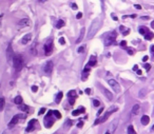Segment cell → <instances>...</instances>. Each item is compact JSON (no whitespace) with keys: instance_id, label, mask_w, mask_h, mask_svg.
I'll use <instances>...</instances> for the list:
<instances>
[{"instance_id":"obj_42","label":"cell","mask_w":154,"mask_h":134,"mask_svg":"<svg viewBox=\"0 0 154 134\" xmlns=\"http://www.w3.org/2000/svg\"><path fill=\"white\" fill-rule=\"evenodd\" d=\"M84 92H86L87 94H91V89H89V88H88V89H86V91H84Z\"/></svg>"},{"instance_id":"obj_44","label":"cell","mask_w":154,"mask_h":134,"mask_svg":"<svg viewBox=\"0 0 154 134\" xmlns=\"http://www.w3.org/2000/svg\"><path fill=\"white\" fill-rule=\"evenodd\" d=\"M134 8H136L137 10H140V9H142V6H138V4H135V6H134Z\"/></svg>"},{"instance_id":"obj_29","label":"cell","mask_w":154,"mask_h":134,"mask_svg":"<svg viewBox=\"0 0 154 134\" xmlns=\"http://www.w3.org/2000/svg\"><path fill=\"white\" fill-rule=\"evenodd\" d=\"M93 105H94V107H98V106L100 105V102H99L97 99H94V100H93Z\"/></svg>"},{"instance_id":"obj_17","label":"cell","mask_w":154,"mask_h":134,"mask_svg":"<svg viewBox=\"0 0 154 134\" xmlns=\"http://www.w3.org/2000/svg\"><path fill=\"white\" fill-rule=\"evenodd\" d=\"M22 102H23V99H22V97H21L20 95H18V96H16L14 98V102L16 105H21Z\"/></svg>"},{"instance_id":"obj_5","label":"cell","mask_w":154,"mask_h":134,"mask_svg":"<svg viewBox=\"0 0 154 134\" xmlns=\"http://www.w3.org/2000/svg\"><path fill=\"white\" fill-rule=\"evenodd\" d=\"M52 70H53V62L51 60L47 61L44 67V72L46 74H48V75H50V74L52 73Z\"/></svg>"},{"instance_id":"obj_1","label":"cell","mask_w":154,"mask_h":134,"mask_svg":"<svg viewBox=\"0 0 154 134\" xmlns=\"http://www.w3.org/2000/svg\"><path fill=\"white\" fill-rule=\"evenodd\" d=\"M99 26H100V20H99L98 18H96V19H94L92 21V23H91L90 30H89V33H88V36H87L88 39H91L92 37L95 36V34L97 33V31L99 29Z\"/></svg>"},{"instance_id":"obj_15","label":"cell","mask_w":154,"mask_h":134,"mask_svg":"<svg viewBox=\"0 0 154 134\" xmlns=\"http://www.w3.org/2000/svg\"><path fill=\"white\" fill-rule=\"evenodd\" d=\"M96 62H97V61H96L95 56H91L90 60H89V62H88V66H89V67H94V66L96 64Z\"/></svg>"},{"instance_id":"obj_11","label":"cell","mask_w":154,"mask_h":134,"mask_svg":"<svg viewBox=\"0 0 154 134\" xmlns=\"http://www.w3.org/2000/svg\"><path fill=\"white\" fill-rule=\"evenodd\" d=\"M31 39H32V35L31 34H26V36H24L22 39H21V44H28L31 41Z\"/></svg>"},{"instance_id":"obj_48","label":"cell","mask_w":154,"mask_h":134,"mask_svg":"<svg viewBox=\"0 0 154 134\" xmlns=\"http://www.w3.org/2000/svg\"><path fill=\"white\" fill-rule=\"evenodd\" d=\"M151 26H152V28H153V29H154V20L151 22Z\"/></svg>"},{"instance_id":"obj_32","label":"cell","mask_w":154,"mask_h":134,"mask_svg":"<svg viewBox=\"0 0 154 134\" xmlns=\"http://www.w3.org/2000/svg\"><path fill=\"white\" fill-rule=\"evenodd\" d=\"M59 42H60V44H66V40H64V37H60V39H59Z\"/></svg>"},{"instance_id":"obj_49","label":"cell","mask_w":154,"mask_h":134,"mask_svg":"<svg viewBox=\"0 0 154 134\" xmlns=\"http://www.w3.org/2000/svg\"><path fill=\"white\" fill-rule=\"evenodd\" d=\"M106 134H111V132H110V131H109V130H108V131H107V132H106Z\"/></svg>"},{"instance_id":"obj_21","label":"cell","mask_w":154,"mask_h":134,"mask_svg":"<svg viewBox=\"0 0 154 134\" xmlns=\"http://www.w3.org/2000/svg\"><path fill=\"white\" fill-rule=\"evenodd\" d=\"M29 109L30 108L26 105H22V104H21V105H19V110L23 111V112H26V113H28V112H29Z\"/></svg>"},{"instance_id":"obj_8","label":"cell","mask_w":154,"mask_h":134,"mask_svg":"<svg viewBox=\"0 0 154 134\" xmlns=\"http://www.w3.org/2000/svg\"><path fill=\"white\" fill-rule=\"evenodd\" d=\"M18 26H20V28H24V26H31V20H30L29 18H23V19L19 20V22H18Z\"/></svg>"},{"instance_id":"obj_7","label":"cell","mask_w":154,"mask_h":134,"mask_svg":"<svg viewBox=\"0 0 154 134\" xmlns=\"http://www.w3.org/2000/svg\"><path fill=\"white\" fill-rule=\"evenodd\" d=\"M52 50H53V44H52V41L50 40L44 44V54L47 56L51 55L52 54Z\"/></svg>"},{"instance_id":"obj_16","label":"cell","mask_w":154,"mask_h":134,"mask_svg":"<svg viewBox=\"0 0 154 134\" xmlns=\"http://www.w3.org/2000/svg\"><path fill=\"white\" fill-rule=\"evenodd\" d=\"M139 105H134L133 108H132V114L133 115H136V114H138V112H139Z\"/></svg>"},{"instance_id":"obj_35","label":"cell","mask_w":154,"mask_h":134,"mask_svg":"<svg viewBox=\"0 0 154 134\" xmlns=\"http://www.w3.org/2000/svg\"><path fill=\"white\" fill-rule=\"evenodd\" d=\"M82 126H84V122H79L78 124H77V127H78V128H82Z\"/></svg>"},{"instance_id":"obj_39","label":"cell","mask_w":154,"mask_h":134,"mask_svg":"<svg viewBox=\"0 0 154 134\" xmlns=\"http://www.w3.org/2000/svg\"><path fill=\"white\" fill-rule=\"evenodd\" d=\"M102 112H104V108H100V110H99L98 112H97V115L99 116V115H100V114H102Z\"/></svg>"},{"instance_id":"obj_30","label":"cell","mask_w":154,"mask_h":134,"mask_svg":"<svg viewBox=\"0 0 154 134\" xmlns=\"http://www.w3.org/2000/svg\"><path fill=\"white\" fill-rule=\"evenodd\" d=\"M46 111H47V109H46V108H41V109H40V111L38 112V115H41V114H44V112H46Z\"/></svg>"},{"instance_id":"obj_47","label":"cell","mask_w":154,"mask_h":134,"mask_svg":"<svg viewBox=\"0 0 154 134\" xmlns=\"http://www.w3.org/2000/svg\"><path fill=\"white\" fill-rule=\"evenodd\" d=\"M151 52L154 53V46H152V47H151Z\"/></svg>"},{"instance_id":"obj_24","label":"cell","mask_w":154,"mask_h":134,"mask_svg":"<svg viewBox=\"0 0 154 134\" xmlns=\"http://www.w3.org/2000/svg\"><path fill=\"white\" fill-rule=\"evenodd\" d=\"M62 96H64V94H62V92H59L58 95L56 96V100H55V102H57V104H59V102H61V99H62Z\"/></svg>"},{"instance_id":"obj_10","label":"cell","mask_w":154,"mask_h":134,"mask_svg":"<svg viewBox=\"0 0 154 134\" xmlns=\"http://www.w3.org/2000/svg\"><path fill=\"white\" fill-rule=\"evenodd\" d=\"M35 122H36V119H32V120H30V122H29V125H28V128L26 129V132H31V131H33L34 130V125H35Z\"/></svg>"},{"instance_id":"obj_43","label":"cell","mask_w":154,"mask_h":134,"mask_svg":"<svg viewBox=\"0 0 154 134\" xmlns=\"http://www.w3.org/2000/svg\"><path fill=\"white\" fill-rule=\"evenodd\" d=\"M148 59H149V57H148V56H145V57L142 58V61H144V62H146V61L148 60Z\"/></svg>"},{"instance_id":"obj_27","label":"cell","mask_w":154,"mask_h":134,"mask_svg":"<svg viewBox=\"0 0 154 134\" xmlns=\"http://www.w3.org/2000/svg\"><path fill=\"white\" fill-rule=\"evenodd\" d=\"M53 114L55 115L56 118H58V119H60V118H61V113H60V112H58L57 110H54V111H53Z\"/></svg>"},{"instance_id":"obj_36","label":"cell","mask_w":154,"mask_h":134,"mask_svg":"<svg viewBox=\"0 0 154 134\" xmlns=\"http://www.w3.org/2000/svg\"><path fill=\"white\" fill-rule=\"evenodd\" d=\"M84 51V47H80L78 49V53H82Z\"/></svg>"},{"instance_id":"obj_18","label":"cell","mask_w":154,"mask_h":134,"mask_svg":"<svg viewBox=\"0 0 154 134\" xmlns=\"http://www.w3.org/2000/svg\"><path fill=\"white\" fill-rule=\"evenodd\" d=\"M104 92H105V95L109 98V100H112L113 99V95H112V93H111L110 91L107 90V89H104Z\"/></svg>"},{"instance_id":"obj_19","label":"cell","mask_w":154,"mask_h":134,"mask_svg":"<svg viewBox=\"0 0 154 134\" xmlns=\"http://www.w3.org/2000/svg\"><path fill=\"white\" fill-rule=\"evenodd\" d=\"M4 105H6V99H4V97H0V112L3 111Z\"/></svg>"},{"instance_id":"obj_26","label":"cell","mask_w":154,"mask_h":134,"mask_svg":"<svg viewBox=\"0 0 154 134\" xmlns=\"http://www.w3.org/2000/svg\"><path fill=\"white\" fill-rule=\"evenodd\" d=\"M128 134H136L135 130H134L133 126H129L128 127Z\"/></svg>"},{"instance_id":"obj_12","label":"cell","mask_w":154,"mask_h":134,"mask_svg":"<svg viewBox=\"0 0 154 134\" xmlns=\"http://www.w3.org/2000/svg\"><path fill=\"white\" fill-rule=\"evenodd\" d=\"M84 110H86V109H84V107H80V108H78L77 110L73 111L72 115H73V116H77V115H79L80 113H84Z\"/></svg>"},{"instance_id":"obj_13","label":"cell","mask_w":154,"mask_h":134,"mask_svg":"<svg viewBox=\"0 0 154 134\" xmlns=\"http://www.w3.org/2000/svg\"><path fill=\"white\" fill-rule=\"evenodd\" d=\"M140 122H142V125L147 126L149 122H150V117H149L148 115H144V116L142 117V119H140Z\"/></svg>"},{"instance_id":"obj_40","label":"cell","mask_w":154,"mask_h":134,"mask_svg":"<svg viewBox=\"0 0 154 134\" xmlns=\"http://www.w3.org/2000/svg\"><path fill=\"white\" fill-rule=\"evenodd\" d=\"M126 44H127V42H126L125 40H122V42H120V46H122V47H126Z\"/></svg>"},{"instance_id":"obj_37","label":"cell","mask_w":154,"mask_h":134,"mask_svg":"<svg viewBox=\"0 0 154 134\" xmlns=\"http://www.w3.org/2000/svg\"><path fill=\"white\" fill-rule=\"evenodd\" d=\"M81 17H82V13H78V14H77V16H76V18H77V19H80Z\"/></svg>"},{"instance_id":"obj_6","label":"cell","mask_w":154,"mask_h":134,"mask_svg":"<svg viewBox=\"0 0 154 134\" xmlns=\"http://www.w3.org/2000/svg\"><path fill=\"white\" fill-rule=\"evenodd\" d=\"M109 85H110V87L112 88L116 93H119V92H120V87H119L118 82H117L116 80L110 79V80H109Z\"/></svg>"},{"instance_id":"obj_20","label":"cell","mask_w":154,"mask_h":134,"mask_svg":"<svg viewBox=\"0 0 154 134\" xmlns=\"http://www.w3.org/2000/svg\"><path fill=\"white\" fill-rule=\"evenodd\" d=\"M8 58H9V60H12V58L14 57L13 56V51H12V47L11 46H9V49H8Z\"/></svg>"},{"instance_id":"obj_38","label":"cell","mask_w":154,"mask_h":134,"mask_svg":"<svg viewBox=\"0 0 154 134\" xmlns=\"http://www.w3.org/2000/svg\"><path fill=\"white\" fill-rule=\"evenodd\" d=\"M127 51H128V54H130V55L133 54V50L132 49H127Z\"/></svg>"},{"instance_id":"obj_41","label":"cell","mask_w":154,"mask_h":134,"mask_svg":"<svg viewBox=\"0 0 154 134\" xmlns=\"http://www.w3.org/2000/svg\"><path fill=\"white\" fill-rule=\"evenodd\" d=\"M71 6L73 8V10H77V6H76L75 3H72V4H71Z\"/></svg>"},{"instance_id":"obj_45","label":"cell","mask_w":154,"mask_h":134,"mask_svg":"<svg viewBox=\"0 0 154 134\" xmlns=\"http://www.w3.org/2000/svg\"><path fill=\"white\" fill-rule=\"evenodd\" d=\"M38 1H39V2H40V3H44V2H46L47 0H38Z\"/></svg>"},{"instance_id":"obj_28","label":"cell","mask_w":154,"mask_h":134,"mask_svg":"<svg viewBox=\"0 0 154 134\" xmlns=\"http://www.w3.org/2000/svg\"><path fill=\"white\" fill-rule=\"evenodd\" d=\"M68 97L70 98V97H76V92L74 90H71L69 93H68Z\"/></svg>"},{"instance_id":"obj_22","label":"cell","mask_w":154,"mask_h":134,"mask_svg":"<svg viewBox=\"0 0 154 134\" xmlns=\"http://www.w3.org/2000/svg\"><path fill=\"white\" fill-rule=\"evenodd\" d=\"M153 37H154V34L152 32H150V31H148V32H147V34L145 35V38H146V39H148V40H151Z\"/></svg>"},{"instance_id":"obj_31","label":"cell","mask_w":154,"mask_h":134,"mask_svg":"<svg viewBox=\"0 0 154 134\" xmlns=\"http://www.w3.org/2000/svg\"><path fill=\"white\" fill-rule=\"evenodd\" d=\"M69 102H70V105H74V102H75V97H70V98H69Z\"/></svg>"},{"instance_id":"obj_3","label":"cell","mask_w":154,"mask_h":134,"mask_svg":"<svg viewBox=\"0 0 154 134\" xmlns=\"http://www.w3.org/2000/svg\"><path fill=\"white\" fill-rule=\"evenodd\" d=\"M115 39H116V33L113 32V33H111V34H109L105 40V46L108 47V46L112 44L113 42H115Z\"/></svg>"},{"instance_id":"obj_14","label":"cell","mask_w":154,"mask_h":134,"mask_svg":"<svg viewBox=\"0 0 154 134\" xmlns=\"http://www.w3.org/2000/svg\"><path fill=\"white\" fill-rule=\"evenodd\" d=\"M84 29L80 30V34H79V37L77 38V40H76L75 44H80V42H81V40L84 39Z\"/></svg>"},{"instance_id":"obj_4","label":"cell","mask_w":154,"mask_h":134,"mask_svg":"<svg viewBox=\"0 0 154 134\" xmlns=\"http://www.w3.org/2000/svg\"><path fill=\"white\" fill-rule=\"evenodd\" d=\"M24 117H26V115H24V114H17V115H15V116L12 118V120L10 122L9 127H10V128H13V127H14V126L16 125L18 122H19V119H20V118H24Z\"/></svg>"},{"instance_id":"obj_9","label":"cell","mask_w":154,"mask_h":134,"mask_svg":"<svg viewBox=\"0 0 154 134\" xmlns=\"http://www.w3.org/2000/svg\"><path fill=\"white\" fill-rule=\"evenodd\" d=\"M117 124H118V119H115L111 122L110 127H109V131L111 132V134L114 133V131H115V129H116V127H117Z\"/></svg>"},{"instance_id":"obj_23","label":"cell","mask_w":154,"mask_h":134,"mask_svg":"<svg viewBox=\"0 0 154 134\" xmlns=\"http://www.w3.org/2000/svg\"><path fill=\"white\" fill-rule=\"evenodd\" d=\"M149 30L147 29V28H145V26H142V28H139V33L142 34V35L145 36L146 34H147V32H148Z\"/></svg>"},{"instance_id":"obj_25","label":"cell","mask_w":154,"mask_h":134,"mask_svg":"<svg viewBox=\"0 0 154 134\" xmlns=\"http://www.w3.org/2000/svg\"><path fill=\"white\" fill-rule=\"evenodd\" d=\"M64 26V21L61 20V19L57 21V23H56V28H57V29H61Z\"/></svg>"},{"instance_id":"obj_46","label":"cell","mask_w":154,"mask_h":134,"mask_svg":"<svg viewBox=\"0 0 154 134\" xmlns=\"http://www.w3.org/2000/svg\"><path fill=\"white\" fill-rule=\"evenodd\" d=\"M68 125L71 126V125H72V122H71V120H68Z\"/></svg>"},{"instance_id":"obj_2","label":"cell","mask_w":154,"mask_h":134,"mask_svg":"<svg viewBox=\"0 0 154 134\" xmlns=\"http://www.w3.org/2000/svg\"><path fill=\"white\" fill-rule=\"evenodd\" d=\"M13 64L16 71H20L23 68V60L21 58V56L19 55H15L13 57Z\"/></svg>"},{"instance_id":"obj_33","label":"cell","mask_w":154,"mask_h":134,"mask_svg":"<svg viewBox=\"0 0 154 134\" xmlns=\"http://www.w3.org/2000/svg\"><path fill=\"white\" fill-rule=\"evenodd\" d=\"M32 91H33V92H37V91H38V87H37V86H33V87H32Z\"/></svg>"},{"instance_id":"obj_34","label":"cell","mask_w":154,"mask_h":134,"mask_svg":"<svg viewBox=\"0 0 154 134\" xmlns=\"http://www.w3.org/2000/svg\"><path fill=\"white\" fill-rule=\"evenodd\" d=\"M150 68H151V66H150V64H145L146 71H150Z\"/></svg>"}]
</instances>
